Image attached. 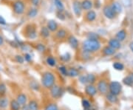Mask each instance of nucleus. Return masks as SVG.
I'll list each match as a JSON object with an SVG mask.
<instances>
[{"mask_svg":"<svg viewBox=\"0 0 133 110\" xmlns=\"http://www.w3.org/2000/svg\"><path fill=\"white\" fill-rule=\"evenodd\" d=\"M101 48V43L98 39H87L83 42V49L87 53L98 51Z\"/></svg>","mask_w":133,"mask_h":110,"instance_id":"obj_1","label":"nucleus"},{"mask_svg":"<svg viewBox=\"0 0 133 110\" xmlns=\"http://www.w3.org/2000/svg\"><path fill=\"white\" fill-rule=\"evenodd\" d=\"M56 78L54 75L50 72H45L42 77V84L44 88H51L55 84Z\"/></svg>","mask_w":133,"mask_h":110,"instance_id":"obj_2","label":"nucleus"},{"mask_svg":"<svg viewBox=\"0 0 133 110\" xmlns=\"http://www.w3.org/2000/svg\"><path fill=\"white\" fill-rule=\"evenodd\" d=\"M109 92L115 95H118L121 92L122 90V86L121 84L118 81H112L109 85Z\"/></svg>","mask_w":133,"mask_h":110,"instance_id":"obj_3","label":"nucleus"},{"mask_svg":"<svg viewBox=\"0 0 133 110\" xmlns=\"http://www.w3.org/2000/svg\"><path fill=\"white\" fill-rule=\"evenodd\" d=\"M25 9V5L24 2L20 1V0H16L13 4V10L16 14L22 15L24 12Z\"/></svg>","mask_w":133,"mask_h":110,"instance_id":"obj_4","label":"nucleus"},{"mask_svg":"<svg viewBox=\"0 0 133 110\" xmlns=\"http://www.w3.org/2000/svg\"><path fill=\"white\" fill-rule=\"evenodd\" d=\"M25 36L30 39H34L36 38V28L33 27V25H28L25 29Z\"/></svg>","mask_w":133,"mask_h":110,"instance_id":"obj_5","label":"nucleus"},{"mask_svg":"<svg viewBox=\"0 0 133 110\" xmlns=\"http://www.w3.org/2000/svg\"><path fill=\"white\" fill-rule=\"evenodd\" d=\"M62 89L58 85H53L50 88V95L52 98L57 99L62 96Z\"/></svg>","mask_w":133,"mask_h":110,"instance_id":"obj_6","label":"nucleus"},{"mask_svg":"<svg viewBox=\"0 0 133 110\" xmlns=\"http://www.w3.org/2000/svg\"><path fill=\"white\" fill-rule=\"evenodd\" d=\"M108 88H109V86L104 80H101L98 83L97 90H98L101 94H107V91H108Z\"/></svg>","mask_w":133,"mask_h":110,"instance_id":"obj_7","label":"nucleus"},{"mask_svg":"<svg viewBox=\"0 0 133 110\" xmlns=\"http://www.w3.org/2000/svg\"><path fill=\"white\" fill-rule=\"evenodd\" d=\"M72 9L76 16H80L82 13V10H83L81 2L78 0H74L72 2Z\"/></svg>","mask_w":133,"mask_h":110,"instance_id":"obj_8","label":"nucleus"},{"mask_svg":"<svg viewBox=\"0 0 133 110\" xmlns=\"http://www.w3.org/2000/svg\"><path fill=\"white\" fill-rule=\"evenodd\" d=\"M103 12H104V14L105 16L109 19H114L115 16H116V14L115 13V12L112 8V7L109 6V5H106L105 6L104 9H103Z\"/></svg>","mask_w":133,"mask_h":110,"instance_id":"obj_9","label":"nucleus"},{"mask_svg":"<svg viewBox=\"0 0 133 110\" xmlns=\"http://www.w3.org/2000/svg\"><path fill=\"white\" fill-rule=\"evenodd\" d=\"M85 92L87 95L93 97L97 93V89L92 84H89L85 87Z\"/></svg>","mask_w":133,"mask_h":110,"instance_id":"obj_10","label":"nucleus"},{"mask_svg":"<svg viewBox=\"0 0 133 110\" xmlns=\"http://www.w3.org/2000/svg\"><path fill=\"white\" fill-rule=\"evenodd\" d=\"M108 44L109 47L113 48L114 50H118L121 47V42H119L117 38H111L108 42Z\"/></svg>","mask_w":133,"mask_h":110,"instance_id":"obj_11","label":"nucleus"},{"mask_svg":"<svg viewBox=\"0 0 133 110\" xmlns=\"http://www.w3.org/2000/svg\"><path fill=\"white\" fill-rule=\"evenodd\" d=\"M68 42L70 44V47H71L72 49H77L78 47V39L73 36H70L69 38H68Z\"/></svg>","mask_w":133,"mask_h":110,"instance_id":"obj_12","label":"nucleus"},{"mask_svg":"<svg viewBox=\"0 0 133 110\" xmlns=\"http://www.w3.org/2000/svg\"><path fill=\"white\" fill-rule=\"evenodd\" d=\"M9 104L10 102L8 98L5 96H0V109H6Z\"/></svg>","mask_w":133,"mask_h":110,"instance_id":"obj_13","label":"nucleus"},{"mask_svg":"<svg viewBox=\"0 0 133 110\" xmlns=\"http://www.w3.org/2000/svg\"><path fill=\"white\" fill-rule=\"evenodd\" d=\"M27 95L24 94V93H20L19 94L17 97H16V101L19 102V104L21 106H24L26 104V102H27Z\"/></svg>","mask_w":133,"mask_h":110,"instance_id":"obj_14","label":"nucleus"},{"mask_svg":"<svg viewBox=\"0 0 133 110\" xmlns=\"http://www.w3.org/2000/svg\"><path fill=\"white\" fill-rule=\"evenodd\" d=\"M81 3V7H82V9L84 10H90L92 8V2L90 0H84Z\"/></svg>","mask_w":133,"mask_h":110,"instance_id":"obj_15","label":"nucleus"},{"mask_svg":"<svg viewBox=\"0 0 133 110\" xmlns=\"http://www.w3.org/2000/svg\"><path fill=\"white\" fill-rule=\"evenodd\" d=\"M10 110H20L22 108V106L19 104V102L16 101V99H13L10 102Z\"/></svg>","mask_w":133,"mask_h":110,"instance_id":"obj_16","label":"nucleus"},{"mask_svg":"<svg viewBox=\"0 0 133 110\" xmlns=\"http://www.w3.org/2000/svg\"><path fill=\"white\" fill-rule=\"evenodd\" d=\"M96 13L93 10H89L86 13V20L88 22H93L96 19Z\"/></svg>","mask_w":133,"mask_h":110,"instance_id":"obj_17","label":"nucleus"},{"mask_svg":"<svg viewBox=\"0 0 133 110\" xmlns=\"http://www.w3.org/2000/svg\"><path fill=\"white\" fill-rule=\"evenodd\" d=\"M111 7L115 14H118L122 12V6L118 2H113L112 5H111Z\"/></svg>","mask_w":133,"mask_h":110,"instance_id":"obj_18","label":"nucleus"},{"mask_svg":"<svg viewBox=\"0 0 133 110\" xmlns=\"http://www.w3.org/2000/svg\"><path fill=\"white\" fill-rule=\"evenodd\" d=\"M103 54L104 56H112L113 54H115V50H114L113 48H112L109 46H107L105 47L104 49H103Z\"/></svg>","mask_w":133,"mask_h":110,"instance_id":"obj_19","label":"nucleus"},{"mask_svg":"<svg viewBox=\"0 0 133 110\" xmlns=\"http://www.w3.org/2000/svg\"><path fill=\"white\" fill-rule=\"evenodd\" d=\"M48 28L49 29V30H50V31H52V32H54V31L57 30V23H56L54 20H50V21H48Z\"/></svg>","mask_w":133,"mask_h":110,"instance_id":"obj_20","label":"nucleus"},{"mask_svg":"<svg viewBox=\"0 0 133 110\" xmlns=\"http://www.w3.org/2000/svg\"><path fill=\"white\" fill-rule=\"evenodd\" d=\"M127 37V32L125 30H121L116 34V38L119 42H123Z\"/></svg>","mask_w":133,"mask_h":110,"instance_id":"obj_21","label":"nucleus"},{"mask_svg":"<svg viewBox=\"0 0 133 110\" xmlns=\"http://www.w3.org/2000/svg\"><path fill=\"white\" fill-rule=\"evenodd\" d=\"M123 82L125 85L128 86H131L133 85V74H131L128 76L125 77L123 79Z\"/></svg>","mask_w":133,"mask_h":110,"instance_id":"obj_22","label":"nucleus"},{"mask_svg":"<svg viewBox=\"0 0 133 110\" xmlns=\"http://www.w3.org/2000/svg\"><path fill=\"white\" fill-rule=\"evenodd\" d=\"M29 110H38V104L37 101L32 100L29 102L28 104Z\"/></svg>","mask_w":133,"mask_h":110,"instance_id":"obj_23","label":"nucleus"},{"mask_svg":"<svg viewBox=\"0 0 133 110\" xmlns=\"http://www.w3.org/2000/svg\"><path fill=\"white\" fill-rule=\"evenodd\" d=\"M78 75H79V72L76 68H70V70H68V76L75 78L78 76Z\"/></svg>","mask_w":133,"mask_h":110,"instance_id":"obj_24","label":"nucleus"},{"mask_svg":"<svg viewBox=\"0 0 133 110\" xmlns=\"http://www.w3.org/2000/svg\"><path fill=\"white\" fill-rule=\"evenodd\" d=\"M107 101L110 102V103H112V104H115L118 101L117 96L112 94V93H110V92L107 95Z\"/></svg>","mask_w":133,"mask_h":110,"instance_id":"obj_25","label":"nucleus"},{"mask_svg":"<svg viewBox=\"0 0 133 110\" xmlns=\"http://www.w3.org/2000/svg\"><path fill=\"white\" fill-rule=\"evenodd\" d=\"M66 31L64 29H60L58 30L56 33V37L59 39H63L66 37Z\"/></svg>","mask_w":133,"mask_h":110,"instance_id":"obj_26","label":"nucleus"},{"mask_svg":"<svg viewBox=\"0 0 133 110\" xmlns=\"http://www.w3.org/2000/svg\"><path fill=\"white\" fill-rule=\"evenodd\" d=\"M54 4H55V6L56 7V8L58 11L62 12L64 9V6L61 0H54Z\"/></svg>","mask_w":133,"mask_h":110,"instance_id":"obj_27","label":"nucleus"},{"mask_svg":"<svg viewBox=\"0 0 133 110\" xmlns=\"http://www.w3.org/2000/svg\"><path fill=\"white\" fill-rule=\"evenodd\" d=\"M41 36L44 37V38H48V36H50V30L48 28V27H43L41 29Z\"/></svg>","mask_w":133,"mask_h":110,"instance_id":"obj_28","label":"nucleus"},{"mask_svg":"<svg viewBox=\"0 0 133 110\" xmlns=\"http://www.w3.org/2000/svg\"><path fill=\"white\" fill-rule=\"evenodd\" d=\"M38 14V10L36 8H31L28 13V16L29 18H34Z\"/></svg>","mask_w":133,"mask_h":110,"instance_id":"obj_29","label":"nucleus"},{"mask_svg":"<svg viewBox=\"0 0 133 110\" xmlns=\"http://www.w3.org/2000/svg\"><path fill=\"white\" fill-rule=\"evenodd\" d=\"M112 67L115 70H118V71H122L124 69V65L121 62H115L112 65Z\"/></svg>","mask_w":133,"mask_h":110,"instance_id":"obj_30","label":"nucleus"},{"mask_svg":"<svg viewBox=\"0 0 133 110\" xmlns=\"http://www.w3.org/2000/svg\"><path fill=\"white\" fill-rule=\"evenodd\" d=\"M46 61L48 63V65L50 66V67H55V66H56V59L54 58L51 57V56L48 57Z\"/></svg>","mask_w":133,"mask_h":110,"instance_id":"obj_31","label":"nucleus"},{"mask_svg":"<svg viewBox=\"0 0 133 110\" xmlns=\"http://www.w3.org/2000/svg\"><path fill=\"white\" fill-rule=\"evenodd\" d=\"M70 58H71V56H70V53H65V54H64V55H62V56H60V59L62 60V61H64V62L69 61L70 60Z\"/></svg>","mask_w":133,"mask_h":110,"instance_id":"obj_32","label":"nucleus"},{"mask_svg":"<svg viewBox=\"0 0 133 110\" xmlns=\"http://www.w3.org/2000/svg\"><path fill=\"white\" fill-rule=\"evenodd\" d=\"M7 92V86L5 84L0 83V96H4Z\"/></svg>","mask_w":133,"mask_h":110,"instance_id":"obj_33","label":"nucleus"},{"mask_svg":"<svg viewBox=\"0 0 133 110\" xmlns=\"http://www.w3.org/2000/svg\"><path fill=\"white\" fill-rule=\"evenodd\" d=\"M87 83H90V84H92L95 81V76L92 74H88L87 75Z\"/></svg>","mask_w":133,"mask_h":110,"instance_id":"obj_34","label":"nucleus"},{"mask_svg":"<svg viewBox=\"0 0 133 110\" xmlns=\"http://www.w3.org/2000/svg\"><path fill=\"white\" fill-rule=\"evenodd\" d=\"M58 70H59L60 72L62 73L63 75H64V76H68V70L66 69V67H64V66H61V67H59Z\"/></svg>","mask_w":133,"mask_h":110,"instance_id":"obj_35","label":"nucleus"},{"mask_svg":"<svg viewBox=\"0 0 133 110\" xmlns=\"http://www.w3.org/2000/svg\"><path fill=\"white\" fill-rule=\"evenodd\" d=\"M81 104L84 109H90L91 106L90 103L89 102V101L86 100V99H83L81 101Z\"/></svg>","mask_w":133,"mask_h":110,"instance_id":"obj_36","label":"nucleus"},{"mask_svg":"<svg viewBox=\"0 0 133 110\" xmlns=\"http://www.w3.org/2000/svg\"><path fill=\"white\" fill-rule=\"evenodd\" d=\"M44 110H58V109L56 104H50L46 106Z\"/></svg>","mask_w":133,"mask_h":110,"instance_id":"obj_37","label":"nucleus"},{"mask_svg":"<svg viewBox=\"0 0 133 110\" xmlns=\"http://www.w3.org/2000/svg\"><path fill=\"white\" fill-rule=\"evenodd\" d=\"M15 61L19 64H23L24 61V58L23 56H22L20 55H16L15 56Z\"/></svg>","mask_w":133,"mask_h":110,"instance_id":"obj_38","label":"nucleus"},{"mask_svg":"<svg viewBox=\"0 0 133 110\" xmlns=\"http://www.w3.org/2000/svg\"><path fill=\"white\" fill-rule=\"evenodd\" d=\"M36 49H37V50L39 51V52H44V50H45V47H44V44H37V46H36Z\"/></svg>","mask_w":133,"mask_h":110,"instance_id":"obj_39","label":"nucleus"},{"mask_svg":"<svg viewBox=\"0 0 133 110\" xmlns=\"http://www.w3.org/2000/svg\"><path fill=\"white\" fill-rule=\"evenodd\" d=\"M56 16L58 19H59L60 20H64L65 19V16L63 14V13L61 11H58L56 13Z\"/></svg>","mask_w":133,"mask_h":110,"instance_id":"obj_40","label":"nucleus"},{"mask_svg":"<svg viewBox=\"0 0 133 110\" xmlns=\"http://www.w3.org/2000/svg\"><path fill=\"white\" fill-rule=\"evenodd\" d=\"M79 81L81 82V84H87V75H82V76H80L79 78Z\"/></svg>","mask_w":133,"mask_h":110,"instance_id":"obj_41","label":"nucleus"},{"mask_svg":"<svg viewBox=\"0 0 133 110\" xmlns=\"http://www.w3.org/2000/svg\"><path fill=\"white\" fill-rule=\"evenodd\" d=\"M24 58V61H26L27 62H30V61H31V59H32V57H31V56H30L29 53H25Z\"/></svg>","mask_w":133,"mask_h":110,"instance_id":"obj_42","label":"nucleus"},{"mask_svg":"<svg viewBox=\"0 0 133 110\" xmlns=\"http://www.w3.org/2000/svg\"><path fill=\"white\" fill-rule=\"evenodd\" d=\"M88 37H89L90 39H97L98 36L94 33H90L88 34Z\"/></svg>","mask_w":133,"mask_h":110,"instance_id":"obj_43","label":"nucleus"},{"mask_svg":"<svg viewBox=\"0 0 133 110\" xmlns=\"http://www.w3.org/2000/svg\"><path fill=\"white\" fill-rule=\"evenodd\" d=\"M30 87L31 88H33V89H35L36 90H38V85L36 84V83H32L31 84H30Z\"/></svg>","mask_w":133,"mask_h":110,"instance_id":"obj_44","label":"nucleus"},{"mask_svg":"<svg viewBox=\"0 0 133 110\" xmlns=\"http://www.w3.org/2000/svg\"><path fill=\"white\" fill-rule=\"evenodd\" d=\"M0 24H2V25H5L6 24L5 19L2 16H0Z\"/></svg>","mask_w":133,"mask_h":110,"instance_id":"obj_45","label":"nucleus"},{"mask_svg":"<svg viewBox=\"0 0 133 110\" xmlns=\"http://www.w3.org/2000/svg\"><path fill=\"white\" fill-rule=\"evenodd\" d=\"M30 1L34 6H37L39 4V0H30Z\"/></svg>","mask_w":133,"mask_h":110,"instance_id":"obj_46","label":"nucleus"},{"mask_svg":"<svg viewBox=\"0 0 133 110\" xmlns=\"http://www.w3.org/2000/svg\"><path fill=\"white\" fill-rule=\"evenodd\" d=\"M4 42H5V40H4V38L0 35V46H2L3 44H4Z\"/></svg>","mask_w":133,"mask_h":110,"instance_id":"obj_47","label":"nucleus"},{"mask_svg":"<svg viewBox=\"0 0 133 110\" xmlns=\"http://www.w3.org/2000/svg\"><path fill=\"white\" fill-rule=\"evenodd\" d=\"M129 48H130V50H132V52L133 53V42L129 43Z\"/></svg>","mask_w":133,"mask_h":110,"instance_id":"obj_48","label":"nucleus"},{"mask_svg":"<svg viewBox=\"0 0 133 110\" xmlns=\"http://www.w3.org/2000/svg\"><path fill=\"white\" fill-rule=\"evenodd\" d=\"M84 110H91L90 108V109H84Z\"/></svg>","mask_w":133,"mask_h":110,"instance_id":"obj_49","label":"nucleus"}]
</instances>
